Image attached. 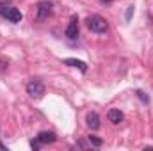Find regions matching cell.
<instances>
[{"label": "cell", "mask_w": 153, "mask_h": 151, "mask_svg": "<svg viewBox=\"0 0 153 151\" xmlns=\"http://www.w3.org/2000/svg\"><path fill=\"white\" fill-rule=\"evenodd\" d=\"M87 27H89V30H91V32L103 34V32H107L109 23H107V20H105V18H102V16L94 14V16H89V18H87Z\"/></svg>", "instance_id": "1"}, {"label": "cell", "mask_w": 153, "mask_h": 151, "mask_svg": "<svg viewBox=\"0 0 153 151\" xmlns=\"http://www.w3.org/2000/svg\"><path fill=\"white\" fill-rule=\"evenodd\" d=\"M27 94H29L30 98H34V100L43 98V94H45V85H43L39 80H30V82L27 84Z\"/></svg>", "instance_id": "2"}, {"label": "cell", "mask_w": 153, "mask_h": 151, "mask_svg": "<svg viewBox=\"0 0 153 151\" xmlns=\"http://www.w3.org/2000/svg\"><path fill=\"white\" fill-rule=\"evenodd\" d=\"M0 14H2L5 20H9L11 23H20L22 18H23V14H22L20 9H16V7H4V9L0 11Z\"/></svg>", "instance_id": "3"}, {"label": "cell", "mask_w": 153, "mask_h": 151, "mask_svg": "<svg viewBox=\"0 0 153 151\" xmlns=\"http://www.w3.org/2000/svg\"><path fill=\"white\" fill-rule=\"evenodd\" d=\"M52 14V4L50 2H39L38 5H36V16H38V20H45V18H48Z\"/></svg>", "instance_id": "4"}, {"label": "cell", "mask_w": 153, "mask_h": 151, "mask_svg": "<svg viewBox=\"0 0 153 151\" xmlns=\"http://www.w3.org/2000/svg\"><path fill=\"white\" fill-rule=\"evenodd\" d=\"M36 139H38L39 144H52V142L57 141V135L53 132H39Z\"/></svg>", "instance_id": "5"}, {"label": "cell", "mask_w": 153, "mask_h": 151, "mask_svg": "<svg viewBox=\"0 0 153 151\" xmlns=\"http://www.w3.org/2000/svg\"><path fill=\"white\" fill-rule=\"evenodd\" d=\"M66 38L68 39H76L78 38V21H76V18H71L70 25L66 27Z\"/></svg>", "instance_id": "6"}, {"label": "cell", "mask_w": 153, "mask_h": 151, "mask_svg": "<svg viewBox=\"0 0 153 151\" xmlns=\"http://www.w3.org/2000/svg\"><path fill=\"white\" fill-rule=\"evenodd\" d=\"M85 123H87V126L91 130H98L100 128V115L96 112H89L87 117H85Z\"/></svg>", "instance_id": "7"}, {"label": "cell", "mask_w": 153, "mask_h": 151, "mask_svg": "<svg viewBox=\"0 0 153 151\" xmlns=\"http://www.w3.org/2000/svg\"><path fill=\"white\" fill-rule=\"evenodd\" d=\"M123 117H125V115H123V112H121L119 109H111V110L107 112V119H109L112 124H119V123L123 121Z\"/></svg>", "instance_id": "8"}, {"label": "cell", "mask_w": 153, "mask_h": 151, "mask_svg": "<svg viewBox=\"0 0 153 151\" xmlns=\"http://www.w3.org/2000/svg\"><path fill=\"white\" fill-rule=\"evenodd\" d=\"M64 64H66V66H71V68H76V70H80L82 73H85V71H87V64H85L84 61H78V59H64Z\"/></svg>", "instance_id": "9"}, {"label": "cell", "mask_w": 153, "mask_h": 151, "mask_svg": "<svg viewBox=\"0 0 153 151\" xmlns=\"http://www.w3.org/2000/svg\"><path fill=\"white\" fill-rule=\"evenodd\" d=\"M89 142H91L93 146H96V148H100V146H102V139H98L96 135H91V137H89Z\"/></svg>", "instance_id": "10"}, {"label": "cell", "mask_w": 153, "mask_h": 151, "mask_svg": "<svg viewBox=\"0 0 153 151\" xmlns=\"http://www.w3.org/2000/svg\"><path fill=\"white\" fill-rule=\"evenodd\" d=\"M137 96H139V98H141L143 101H148V98H146V94H144L143 91H137Z\"/></svg>", "instance_id": "11"}, {"label": "cell", "mask_w": 153, "mask_h": 151, "mask_svg": "<svg viewBox=\"0 0 153 151\" xmlns=\"http://www.w3.org/2000/svg\"><path fill=\"white\" fill-rule=\"evenodd\" d=\"M132 13H134V7H128V11H126V20H130Z\"/></svg>", "instance_id": "12"}, {"label": "cell", "mask_w": 153, "mask_h": 151, "mask_svg": "<svg viewBox=\"0 0 153 151\" xmlns=\"http://www.w3.org/2000/svg\"><path fill=\"white\" fill-rule=\"evenodd\" d=\"M30 146H32V148H34V150H38V148H39V144H38V142H34V141H32V142H30Z\"/></svg>", "instance_id": "13"}, {"label": "cell", "mask_w": 153, "mask_h": 151, "mask_svg": "<svg viewBox=\"0 0 153 151\" xmlns=\"http://www.w3.org/2000/svg\"><path fill=\"white\" fill-rule=\"evenodd\" d=\"M0 150H2V151H7V146H4V144L0 142Z\"/></svg>", "instance_id": "14"}, {"label": "cell", "mask_w": 153, "mask_h": 151, "mask_svg": "<svg viewBox=\"0 0 153 151\" xmlns=\"http://www.w3.org/2000/svg\"><path fill=\"white\" fill-rule=\"evenodd\" d=\"M102 2H103V4H111L112 0H102Z\"/></svg>", "instance_id": "15"}]
</instances>
